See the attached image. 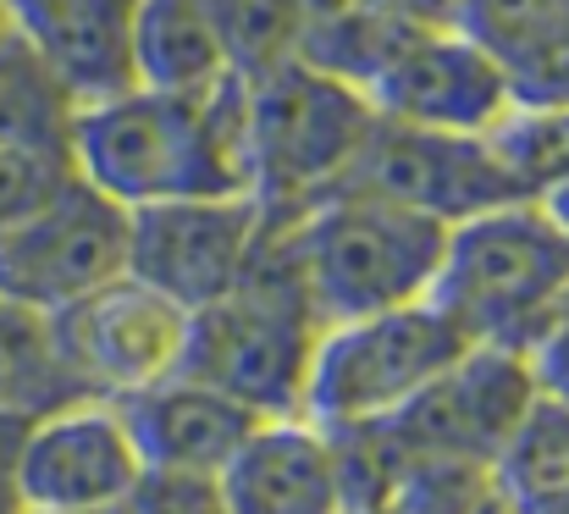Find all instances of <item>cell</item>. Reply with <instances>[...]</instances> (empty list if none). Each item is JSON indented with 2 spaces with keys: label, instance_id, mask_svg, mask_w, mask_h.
I'll list each match as a JSON object with an SVG mask.
<instances>
[{
  "label": "cell",
  "instance_id": "603a6c76",
  "mask_svg": "<svg viewBox=\"0 0 569 514\" xmlns=\"http://www.w3.org/2000/svg\"><path fill=\"white\" fill-rule=\"evenodd\" d=\"M67 177H72V167H61V161H39V156H11V150H0V227H11V221L28 216L33 205H44Z\"/></svg>",
  "mask_w": 569,
  "mask_h": 514
},
{
  "label": "cell",
  "instance_id": "ac0fdd59",
  "mask_svg": "<svg viewBox=\"0 0 569 514\" xmlns=\"http://www.w3.org/2000/svg\"><path fill=\"white\" fill-rule=\"evenodd\" d=\"M492 493L509 514H569V409L537 398L492 465Z\"/></svg>",
  "mask_w": 569,
  "mask_h": 514
},
{
  "label": "cell",
  "instance_id": "cb8c5ba5",
  "mask_svg": "<svg viewBox=\"0 0 569 514\" xmlns=\"http://www.w3.org/2000/svg\"><path fill=\"white\" fill-rule=\"evenodd\" d=\"M122 514H221V493L210 476H161L144 471V482L133 487V498Z\"/></svg>",
  "mask_w": 569,
  "mask_h": 514
},
{
  "label": "cell",
  "instance_id": "7402d4cb",
  "mask_svg": "<svg viewBox=\"0 0 569 514\" xmlns=\"http://www.w3.org/2000/svg\"><path fill=\"white\" fill-rule=\"evenodd\" d=\"M526 370H531V387L537 398L548 404H565L569 409V294L559 299V310L526 338Z\"/></svg>",
  "mask_w": 569,
  "mask_h": 514
},
{
  "label": "cell",
  "instance_id": "4316f807",
  "mask_svg": "<svg viewBox=\"0 0 569 514\" xmlns=\"http://www.w3.org/2000/svg\"><path fill=\"white\" fill-rule=\"evenodd\" d=\"M366 6L392 22H415V28H442L459 11V0H366Z\"/></svg>",
  "mask_w": 569,
  "mask_h": 514
},
{
  "label": "cell",
  "instance_id": "ffe728a7",
  "mask_svg": "<svg viewBox=\"0 0 569 514\" xmlns=\"http://www.w3.org/2000/svg\"><path fill=\"white\" fill-rule=\"evenodd\" d=\"M492 156L503 161L520 199H548L569 182V106L553 100H515L503 122L487 134Z\"/></svg>",
  "mask_w": 569,
  "mask_h": 514
},
{
  "label": "cell",
  "instance_id": "277c9868",
  "mask_svg": "<svg viewBox=\"0 0 569 514\" xmlns=\"http://www.w3.org/2000/svg\"><path fill=\"white\" fill-rule=\"evenodd\" d=\"M569 294V238L542 199H509L448 227L431 305L476 348H526Z\"/></svg>",
  "mask_w": 569,
  "mask_h": 514
},
{
  "label": "cell",
  "instance_id": "9a60e30c",
  "mask_svg": "<svg viewBox=\"0 0 569 514\" xmlns=\"http://www.w3.org/2000/svg\"><path fill=\"white\" fill-rule=\"evenodd\" d=\"M144 471L161 476H221V465L243 448V437L260 426L254 409H243L238 398L189 382V376H167L133 398H117Z\"/></svg>",
  "mask_w": 569,
  "mask_h": 514
},
{
  "label": "cell",
  "instance_id": "4fadbf2b",
  "mask_svg": "<svg viewBox=\"0 0 569 514\" xmlns=\"http://www.w3.org/2000/svg\"><path fill=\"white\" fill-rule=\"evenodd\" d=\"M221 514H355L338 432L310 415L260 421L216 476Z\"/></svg>",
  "mask_w": 569,
  "mask_h": 514
},
{
  "label": "cell",
  "instance_id": "5bb4252c",
  "mask_svg": "<svg viewBox=\"0 0 569 514\" xmlns=\"http://www.w3.org/2000/svg\"><path fill=\"white\" fill-rule=\"evenodd\" d=\"M11 33L61 78L78 106L111 100L139 83L133 28L139 0H6Z\"/></svg>",
  "mask_w": 569,
  "mask_h": 514
},
{
  "label": "cell",
  "instance_id": "7c38bea8",
  "mask_svg": "<svg viewBox=\"0 0 569 514\" xmlns=\"http://www.w3.org/2000/svg\"><path fill=\"white\" fill-rule=\"evenodd\" d=\"M343 188L437 216L442 227L520 199L503 161L492 156L487 134H437V128H409V122H387V117H377Z\"/></svg>",
  "mask_w": 569,
  "mask_h": 514
},
{
  "label": "cell",
  "instance_id": "2e32d148",
  "mask_svg": "<svg viewBox=\"0 0 569 514\" xmlns=\"http://www.w3.org/2000/svg\"><path fill=\"white\" fill-rule=\"evenodd\" d=\"M133 67L150 89H210L238 78L232 0H139Z\"/></svg>",
  "mask_w": 569,
  "mask_h": 514
},
{
  "label": "cell",
  "instance_id": "4dcf8cb0",
  "mask_svg": "<svg viewBox=\"0 0 569 514\" xmlns=\"http://www.w3.org/2000/svg\"><path fill=\"white\" fill-rule=\"evenodd\" d=\"M111 514H122V510H111Z\"/></svg>",
  "mask_w": 569,
  "mask_h": 514
},
{
  "label": "cell",
  "instance_id": "484cf974",
  "mask_svg": "<svg viewBox=\"0 0 569 514\" xmlns=\"http://www.w3.org/2000/svg\"><path fill=\"white\" fill-rule=\"evenodd\" d=\"M28 421H33V415H0V514H28L22 482H17V454H22Z\"/></svg>",
  "mask_w": 569,
  "mask_h": 514
},
{
  "label": "cell",
  "instance_id": "ba28073f",
  "mask_svg": "<svg viewBox=\"0 0 569 514\" xmlns=\"http://www.w3.org/2000/svg\"><path fill=\"white\" fill-rule=\"evenodd\" d=\"M44 322L78 398H133L178 376L189 348V310L139 277H117Z\"/></svg>",
  "mask_w": 569,
  "mask_h": 514
},
{
  "label": "cell",
  "instance_id": "9c48e42d",
  "mask_svg": "<svg viewBox=\"0 0 569 514\" xmlns=\"http://www.w3.org/2000/svg\"><path fill=\"white\" fill-rule=\"evenodd\" d=\"M360 89L377 106V117L437 134H492L515 106L509 67L453 22L398 28Z\"/></svg>",
  "mask_w": 569,
  "mask_h": 514
},
{
  "label": "cell",
  "instance_id": "7a4b0ae2",
  "mask_svg": "<svg viewBox=\"0 0 569 514\" xmlns=\"http://www.w3.org/2000/svg\"><path fill=\"white\" fill-rule=\"evenodd\" d=\"M271 244L305 288L321 327H338L431 299L448 227L437 216L343 188L293 216L288 227H271Z\"/></svg>",
  "mask_w": 569,
  "mask_h": 514
},
{
  "label": "cell",
  "instance_id": "3957f363",
  "mask_svg": "<svg viewBox=\"0 0 569 514\" xmlns=\"http://www.w3.org/2000/svg\"><path fill=\"white\" fill-rule=\"evenodd\" d=\"M249 89V194L266 227H288L310 205L332 199L360 161L377 106L360 83L305 61L277 56L243 72Z\"/></svg>",
  "mask_w": 569,
  "mask_h": 514
},
{
  "label": "cell",
  "instance_id": "d6986e66",
  "mask_svg": "<svg viewBox=\"0 0 569 514\" xmlns=\"http://www.w3.org/2000/svg\"><path fill=\"white\" fill-rule=\"evenodd\" d=\"M72 398L78 387L56 359L50 322L0 299V415H44Z\"/></svg>",
  "mask_w": 569,
  "mask_h": 514
},
{
  "label": "cell",
  "instance_id": "8fae6325",
  "mask_svg": "<svg viewBox=\"0 0 569 514\" xmlns=\"http://www.w3.org/2000/svg\"><path fill=\"white\" fill-rule=\"evenodd\" d=\"M17 482L28 514H111L144 482V459L111 398H72L28 421Z\"/></svg>",
  "mask_w": 569,
  "mask_h": 514
},
{
  "label": "cell",
  "instance_id": "8992f818",
  "mask_svg": "<svg viewBox=\"0 0 569 514\" xmlns=\"http://www.w3.org/2000/svg\"><path fill=\"white\" fill-rule=\"evenodd\" d=\"M470 348L476 343L431 299L360 316V322H338L316 343L310 382H305V415L327 432L377 426L403 404H415Z\"/></svg>",
  "mask_w": 569,
  "mask_h": 514
},
{
  "label": "cell",
  "instance_id": "e0dca14e",
  "mask_svg": "<svg viewBox=\"0 0 569 514\" xmlns=\"http://www.w3.org/2000/svg\"><path fill=\"white\" fill-rule=\"evenodd\" d=\"M72 128H78V100L28 50V39L6 28L0 33V150L72 167Z\"/></svg>",
  "mask_w": 569,
  "mask_h": 514
},
{
  "label": "cell",
  "instance_id": "6da1fadb",
  "mask_svg": "<svg viewBox=\"0 0 569 514\" xmlns=\"http://www.w3.org/2000/svg\"><path fill=\"white\" fill-rule=\"evenodd\" d=\"M72 171L122 210L249 194V89L243 72L210 89L133 83L78 106Z\"/></svg>",
  "mask_w": 569,
  "mask_h": 514
},
{
  "label": "cell",
  "instance_id": "30bf717a",
  "mask_svg": "<svg viewBox=\"0 0 569 514\" xmlns=\"http://www.w3.org/2000/svg\"><path fill=\"white\" fill-rule=\"evenodd\" d=\"M266 210L254 194L167 199L128 210V277L150 283L183 310L227 299L266 249Z\"/></svg>",
  "mask_w": 569,
  "mask_h": 514
},
{
  "label": "cell",
  "instance_id": "f1b7e54d",
  "mask_svg": "<svg viewBox=\"0 0 569 514\" xmlns=\"http://www.w3.org/2000/svg\"><path fill=\"white\" fill-rule=\"evenodd\" d=\"M476 514H509V510H503V504H498V493H492V498H487V504H481Z\"/></svg>",
  "mask_w": 569,
  "mask_h": 514
},
{
  "label": "cell",
  "instance_id": "f546056e",
  "mask_svg": "<svg viewBox=\"0 0 569 514\" xmlns=\"http://www.w3.org/2000/svg\"><path fill=\"white\" fill-rule=\"evenodd\" d=\"M6 28H11V17H6V0H0V33H6Z\"/></svg>",
  "mask_w": 569,
  "mask_h": 514
},
{
  "label": "cell",
  "instance_id": "5b68a950",
  "mask_svg": "<svg viewBox=\"0 0 569 514\" xmlns=\"http://www.w3.org/2000/svg\"><path fill=\"white\" fill-rule=\"evenodd\" d=\"M321 333V316L310 310L305 288L293 283L288 260L266 233V249L249 266V277L227 299L189 316V348L178 376L238 398L260 421L305 415V382Z\"/></svg>",
  "mask_w": 569,
  "mask_h": 514
},
{
  "label": "cell",
  "instance_id": "52a82bcc",
  "mask_svg": "<svg viewBox=\"0 0 569 514\" xmlns=\"http://www.w3.org/2000/svg\"><path fill=\"white\" fill-rule=\"evenodd\" d=\"M128 277V210L89 188L78 171L28 216L0 227V299L33 316H61L67 305Z\"/></svg>",
  "mask_w": 569,
  "mask_h": 514
},
{
  "label": "cell",
  "instance_id": "44dd1931",
  "mask_svg": "<svg viewBox=\"0 0 569 514\" xmlns=\"http://www.w3.org/2000/svg\"><path fill=\"white\" fill-rule=\"evenodd\" d=\"M569 22V0H459L453 28H465L476 45H487L509 72L537 56Z\"/></svg>",
  "mask_w": 569,
  "mask_h": 514
},
{
  "label": "cell",
  "instance_id": "d4e9b609",
  "mask_svg": "<svg viewBox=\"0 0 569 514\" xmlns=\"http://www.w3.org/2000/svg\"><path fill=\"white\" fill-rule=\"evenodd\" d=\"M509 78H515V100H553V106H569V22L537 56H526Z\"/></svg>",
  "mask_w": 569,
  "mask_h": 514
},
{
  "label": "cell",
  "instance_id": "83f0119b",
  "mask_svg": "<svg viewBox=\"0 0 569 514\" xmlns=\"http://www.w3.org/2000/svg\"><path fill=\"white\" fill-rule=\"evenodd\" d=\"M542 205H548V216H553V221L565 227V238H569V182H565V188H553V194H548Z\"/></svg>",
  "mask_w": 569,
  "mask_h": 514
}]
</instances>
